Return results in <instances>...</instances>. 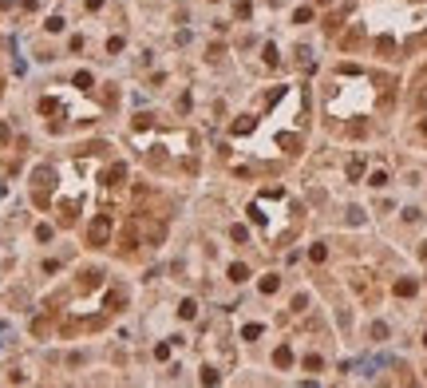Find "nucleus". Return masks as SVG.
Returning a JSON list of instances; mask_svg holds the SVG:
<instances>
[{"label":"nucleus","instance_id":"obj_21","mask_svg":"<svg viewBox=\"0 0 427 388\" xmlns=\"http://www.w3.org/2000/svg\"><path fill=\"white\" fill-rule=\"evenodd\" d=\"M423 345H427V337H423Z\"/></svg>","mask_w":427,"mask_h":388},{"label":"nucleus","instance_id":"obj_1","mask_svg":"<svg viewBox=\"0 0 427 388\" xmlns=\"http://www.w3.org/2000/svg\"><path fill=\"white\" fill-rule=\"evenodd\" d=\"M107 234H111V222H107V218H95V222H91V242H99V246H103V242H107Z\"/></svg>","mask_w":427,"mask_h":388},{"label":"nucleus","instance_id":"obj_17","mask_svg":"<svg viewBox=\"0 0 427 388\" xmlns=\"http://www.w3.org/2000/svg\"><path fill=\"white\" fill-rule=\"evenodd\" d=\"M368 183H372V186H384V183H388V170H376V174L368 178Z\"/></svg>","mask_w":427,"mask_h":388},{"label":"nucleus","instance_id":"obj_3","mask_svg":"<svg viewBox=\"0 0 427 388\" xmlns=\"http://www.w3.org/2000/svg\"><path fill=\"white\" fill-rule=\"evenodd\" d=\"M277 285H281V277H277V274H269V277H261V293H277Z\"/></svg>","mask_w":427,"mask_h":388},{"label":"nucleus","instance_id":"obj_10","mask_svg":"<svg viewBox=\"0 0 427 388\" xmlns=\"http://www.w3.org/2000/svg\"><path fill=\"white\" fill-rule=\"evenodd\" d=\"M178 313H182V317H186V321H190V317L198 313V305H194V301H182V305H178Z\"/></svg>","mask_w":427,"mask_h":388},{"label":"nucleus","instance_id":"obj_20","mask_svg":"<svg viewBox=\"0 0 427 388\" xmlns=\"http://www.w3.org/2000/svg\"><path fill=\"white\" fill-rule=\"evenodd\" d=\"M317 4H328V0H317Z\"/></svg>","mask_w":427,"mask_h":388},{"label":"nucleus","instance_id":"obj_16","mask_svg":"<svg viewBox=\"0 0 427 388\" xmlns=\"http://www.w3.org/2000/svg\"><path fill=\"white\" fill-rule=\"evenodd\" d=\"M230 238H233V242H246L249 234H246V226H233V230H230Z\"/></svg>","mask_w":427,"mask_h":388},{"label":"nucleus","instance_id":"obj_5","mask_svg":"<svg viewBox=\"0 0 427 388\" xmlns=\"http://www.w3.org/2000/svg\"><path fill=\"white\" fill-rule=\"evenodd\" d=\"M273 361H277V365H281V369H285V365H293V352H289V349H285V345H281V349H277V356H273Z\"/></svg>","mask_w":427,"mask_h":388},{"label":"nucleus","instance_id":"obj_4","mask_svg":"<svg viewBox=\"0 0 427 388\" xmlns=\"http://www.w3.org/2000/svg\"><path fill=\"white\" fill-rule=\"evenodd\" d=\"M230 277H233V281H246V277H249V270H246L241 261H233V265H230Z\"/></svg>","mask_w":427,"mask_h":388},{"label":"nucleus","instance_id":"obj_8","mask_svg":"<svg viewBox=\"0 0 427 388\" xmlns=\"http://www.w3.org/2000/svg\"><path fill=\"white\" fill-rule=\"evenodd\" d=\"M241 337H246V341H257V337H261V325H246V329H241Z\"/></svg>","mask_w":427,"mask_h":388},{"label":"nucleus","instance_id":"obj_19","mask_svg":"<svg viewBox=\"0 0 427 388\" xmlns=\"http://www.w3.org/2000/svg\"><path fill=\"white\" fill-rule=\"evenodd\" d=\"M419 131H423V135H427V119H423V123H419Z\"/></svg>","mask_w":427,"mask_h":388},{"label":"nucleus","instance_id":"obj_2","mask_svg":"<svg viewBox=\"0 0 427 388\" xmlns=\"http://www.w3.org/2000/svg\"><path fill=\"white\" fill-rule=\"evenodd\" d=\"M395 297H415V281L411 277H400V281H395Z\"/></svg>","mask_w":427,"mask_h":388},{"label":"nucleus","instance_id":"obj_18","mask_svg":"<svg viewBox=\"0 0 427 388\" xmlns=\"http://www.w3.org/2000/svg\"><path fill=\"white\" fill-rule=\"evenodd\" d=\"M415 103H419V107L427 111V87H423V92H419V99H415Z\"/></svg>","mask_w":427,"mask_h":388},{"label":"nucleus","instance_id":"obj_13","mask_svg":"<svg viewBox=\"0 0 427 388\" xmlns=\"http://www.w3.org/2000/svg\"><path fill=\"white\" fill-rule=\"evenodd\" d=\"M360 174H364V163H360V159H356V163H348V178H360Z\"/></svg>","mask_w":427,"mask_h":388},{"label":"nucleus","instance_id":"obj_6","mask_svg":"<svg viewBox=\"0 0 427 388\" xmlns=\"http://www.w3.org/2000/svg\"><path fill=\"white\" fill-rule=\"evenodd\" d=\"M360 40H364V32H360V28H352V32H348V36H344V48H356V44H360Z\"/></svg>","mask_w":427,"mask_h":388},{"label":"nucleus","instance_id":"obj_15","mask_svg":"<svg viewBox=\"0 0 427 388\" xmlns=\"http://www.w3.org/2000/svg\"><path fill=\"white\" fill-rule=\"evenodd\" d=\"M277 59H281V55H277V48H273V44H265V64H277Z\"/></svg>","mask_w":427,"mask_h":388},{"label":"nucleus","instance_id":"obj_9","mask_svg":"<svg viewBox=\"0 0 427 388\" xmlns=\"http://www.w3.org/2000/svg\"><path fill=\"white\" fill-rule=\"evenodd\" d=\"M293 20H297V24H309V20H313V8H297Z\"/></svg>","mask_w":427,"mask_h":388},{"label":"nucleus","instance_id":"obj_12","mask_svg":"<svg viewBox=\"0 0 427 388\" xmlns=\"http://www.w3.org/2000/svg\"><path fill=\"white\" fill-rule=\"evenodd\" d=\"M75 87H91V72H75Z\"/></svg>","mask_w":427,"mask_h":388},{"label":"nucleus","instance_id":"obj_14","mask_svg":"<svg viewBox=\"0 0 427 388\" xmlns=\"http://www.w3.org/2000/svg\"><path fill=\"white\" fill-rule=\"evenodd\" d=\"M309 258H313V261H324V258H328V250H324V246H313V250H309Z\"/></svg>","mask_w":427,"mask_h":388},{"label":"nucleus","instance_id":"obj_11","mask_svg":"<svg viewBox=\"0 0 427 388\" xmlns=\"http://www.w3.org/2000/svg\"><path fill=\"white\" fill-rule=\"evenodd\" d=\"M372 337H376V341H384V337H388V325H384V321H376V325H372Z\"/></svg>","mask_w":427,"mask_h":388},{"label":"nucleus","instance_id":"obj_7","mask_svg":"<svg viewBox=\"0 0 427 388\" xmlns=\"http://www.w3.org/2000/svg\"><path fill=\"white\" fill-rule=\"evenodd\" d=\"M246 131H253V119H237V123H233V135H246Z\"/></svg>","mask_w":427,"mask_h":388}]
</instances>
